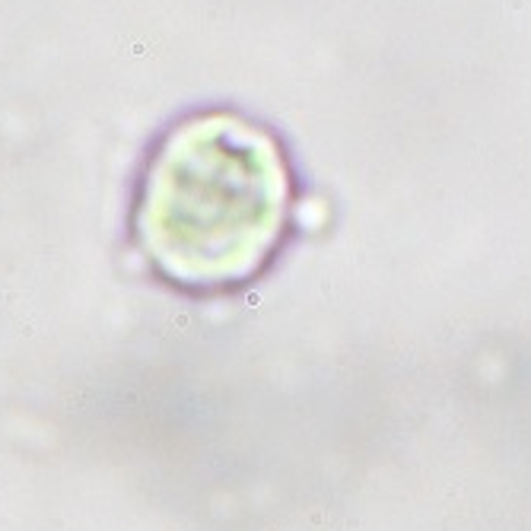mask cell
Masks as SVG:
<instances>
[{
    "label": "cell",
    "mask_w": 531,
    "mask_h": 531,
    "mask_svg": "<svg viewBox=\"0 0 531 531\" xmlns=\"http://www.w3.org/2000/svg\"><path fill=\"white\" fill-rule=\"evenodd\" d=\"M290 181L277 144L235 115L194 118L156 153L137 210L146 255L181 283H235L270 255Z\"/></svg>",
    "instance_id": "6da1fadb"
}]
</instances>
